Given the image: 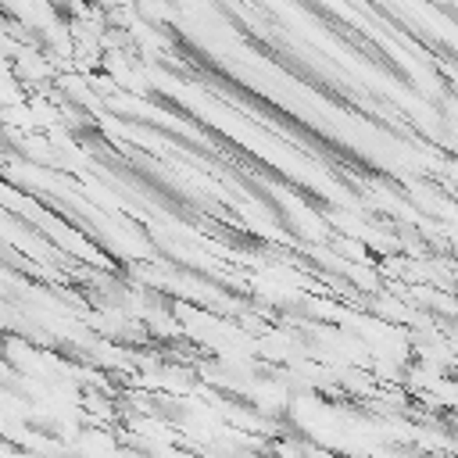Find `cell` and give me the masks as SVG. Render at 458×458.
<instances>
[]
</instances>
